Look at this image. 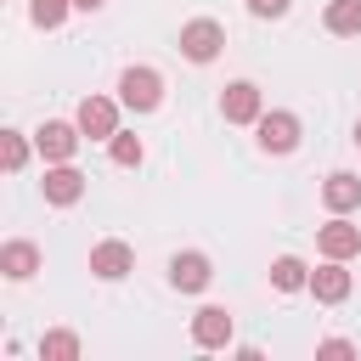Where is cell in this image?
I'll use <instances>...</instances> for the list:
<instances>
[{"instance_id":"8fae6325","label":"cell","mask_w":361,"mask_h":361,"mask_svg":"<svg viewBox=\"0 0 361 361\" xmlns=\"http://www.w3.org/2000/svg\"><path fill=\"white\" fill-rule=\"evenodd\" d=\"M316 248H322V259H350V254H361V226H350L344 214H333L316 231Z\"/></svg>"},{"instance_id":"4fadbf2b","label":"cell","mask_w":361,"mask_h":361,"mask_svg":"<svg viewBox=\"0 0 361 361\" xmlns=\"http://www.w3.org/2000/svg\"><path fill=\"white\" fill-rule=\"evenodd\" d=\"M322 203H327V214H350V209H361V175L333 169V175L322 180Z\"/></svg>"},{"instance_id":"ffe728a7","label":"cell","mask_w":361,"mask_h":361,"mask_svg":"<svg viewBox=\"0 0 361 361\" xmlns=\"http://www.w3.org/2000/svg\"><path fill=\"white\" fill-rule=\"evenodd\" d=\"M0 164H6L11 175L28 164V141H23V130H6V135H0Z\"/></svg>"},{"instance_id":"3957f363","label":"cell","mask_w":361,"mask_h":361,"mask_svg":"<svg viewBox=\"0 0 361 361\" xmlns=\"http://www.w3.org/2000/svg\"><path fill=\"white\" fill-rule=\"evenodd\" d=\"M79 141H85V130H79V124H62V118H45V124L34 130V147H39L45 164H73Z\"/></svg>"},{"instance_id":"e0dca14e","label":"cell","mask_w":361,"mask_h":361,"mask_svg":"<svg viewBox=\"0 0 361 361\" xmlns=\"http://www.w3.org/2000/svg\"><path fill=\"white\" fill-rule=\"evenodd\" d=\"M107 158H113L118 169H141V158H147V147H141V135H124V130H118V135L107 141Z\"/></svg>"},{"instance_id":"6da1fadb","label":"cell","mask_w":361,"mask_h":361,"mask_svg":"<svg viewBox=\"0 0 361 361\" xmlns=\"http://www.w3.org/2000/svg\"><path fill=\"white\" fill-rule=\"evenodd\" d=\"M118 102H124L130 113H152V107L164 102V73L147 68V62L124 68V73H118Z\"/></svg>"},{"instance_id":"603a6c76","label":"cell","mask_w":361,"mask_h":361,"mask_svg":"<svg viewBox=\"0 0 361 361\" xmlns=\"http://www.w3.org/2000/svg\"><path fill=\"white\" fill-rule=\"evenodd\" d=\"M107 0H73V11H102Z\"/></svg>"},{"instance_id":"d6986e66","label":"cell","mask_w":361,"mask_h":361,"mask_svg":"<svg viewBox=\"0 0 361 361\" xmlns=\"http://www.w3.org/2000/svg\"><path fill=\"white\" fill-rule=\"evenodd\" d=\"M73 11V0H28V17L34 28H62V17Z\"/></svg>"},{"instance_id":"7c38bea8","label":"cell","mask_w":361,"mask_h":361,"mask_svg":"<svg viewBox=\"0 0 361 361\" xmlns=\"http://www.w3.org/2000/svg\"><path fill=\"white\" fill-rule=\"evenodd\" d=\"M350 271H344V259H322L316 271H310V293L322 299V305H344L350 299Z\"/></svg>"},{"instance_id":"30bf717a","label":"cell","mask_w":361,"mask_h":361,"mask_svg":"<svg viewBox=\"0 0 361 361\" xmlns=\"http://www.w3.org/2000/svg\"><path fill=\"white\" fill-rule=\"evenodd\" d=\"M39 192H45V203H51V209H73V203L85 197V175H79L73 164H51V169H45V180H39Z\"/></svg>"},{"instance_id":"9c48e42d","label":"cell","mask_w":361,"mask_h":361,"mask_svg":"<svg viewBox=\"0 0 361 361\" xmlns=\"http://www.w3.org/2000/svg\"><path fill=\"white\" fill-rule=\"evenodd\" d=\"M209 282H214V265H209V254L186 248V254H175V259H169V288H175V293H203Z\"/></svg>"},{"instance_id":"ba28073f","label":"cell","mask_w":361,"mask_h":361,"mask_svg":"<svg viewBox=\"0 0 361 361\" xmlns=\"http://www.w3.org/2000/svg\"><path fill=\"white\" fill-rule=\"evenodd\" d=\"M130 271H135V248H130V243L107 237V243L90 248V276H102V282H124Z\"/></svg>"},{"instance_id":"5bb4252c","label":"cell","mask_w":361,"mask_h":361,"mask_svg":"<svg viewBox=\"0 0 361 361\" xmlns=\"http://www.w3.org/2000/svg\"><path fill=\"white\" fill-rule=\"evenodd\" d=\"M0 271H6V282H28V276L39 271V248L23 243V237L6 243V248H0Z\"/></svg>"},{"instance_id":"277c9868","label":"cell","mask_w":361,"mask_h":361,"mask_svg":"<svg viewBox=\"0 0 361 361\" xmlns=\"http://www.w3.org/2000/svg\"><path fill=\"white\" fill-rule=\"evenodd\" d=\"M220 113H226V124H259V113H265L259 85H254V79H231V85L220 90Z\"/></svg>"},{"instance_id":"ac0fdd59","label":"cell","mask_w":361,"mask_h":361,"mask_svg":"<svg viewBox=\"0 0 361 361\" xmlns=\"http://www.w3.org/2000/svg\"><path fill=\"white\" fill-rule=\"evenodd\" d=\"M39 355H45V361H79V338L56 327V333H45V338H39Z\"/></svg>"},{"instance_id":"7a4b0ae2","label":"cell","mask_w":361,"mask_h":361,"mask_svg":"<svg viewBox=\"0 0 361 361\" xmlns=\"http://www.w3.org/2000/svg\"><path fill=\"white\" fill-rule=\"evenodd\" d=\"M220 45H226V28H220L214 17H192V23L180 28V56H186V62H197V68H203V62H214V56H220Z\"/></svg>"},{"instance_id":"5b68a950","label":"cell","mask_w":361,"mask_h":361,"mask_svg":"<svg viewBox=\"0 0 361 361\" xmlns=\"http://www.w3.org/2000/svg\"><path fill=\"white\" fill-rule=\"evenodd\" d=\"M73 124H79L90 141H113V135H118V102H113V96H85L79 113H73Z\"/></svg>"},{"instance_id":"8992f818","label":"cell","mask_w":361,"mask_h":361,"mask_svg":"<svg viewBox=\"0 0 361 361\" xmlns=\"http://www.w3.org/2000/svg\"><path fill=\"white\" fill-rule=\"evenodd\" d=\"M254 141H259V152H276V158H282V152H293V147H299V118H293V113H282V107H276V113H259Z\"/></svg>"},{"instance_id":"2e32d148","label":"cell","mask_w":361,"mask_h":361,"mask_svg":"<svg viewBox=\"0 0 361 361\" xmlns=\"http://www.w3.org/2000/svg\"><path fill=\"white\" fill-rule=\"evenodd\" d=\"M271 288H276V293H299V288H310V265H305L299 254L271 259Z\"/></svg>"},{"instance_id":"44dd1931","label":"cell","mask_w":361,"mask_h":361,"mask_svg":"<svg viewBox=\"0 0 361 361\" xmlns=\"http://www.w3.org/2000/svg\"><path fill=\"white\" fill-rule=\"evenodd\" d=\"M288 6H293V0H248L254 17H288Z\"/></svg>"},{"instance_id":"9a60e30c","label":"cell","mask_w":361,"mask_h":361,"mask_svg":"<svg viewBox=\"0 0 361 361\" xmlns=\"http://www.w3.org/2000/svg\"><path fill=\"white\" fill-rule=\"evenodd\" d=\"M322 28L338 34V39H361V0H327Z\"/></svg>"},{"instance_id":"7402d4cb","label":"cell","mask_w":361,"mask_h":361,"mask_svg":"<svg viewBox=\"0 0 361 361\" xmlns=\"http://www.w3.org/2000/svg\"><path fill=\"white\" fill-rule=\"evenodd\" d=\"M316 355H338V361H344V355H355V344H350V338H322Z\"/></svg>"},{"instance_id":"52a82bcc","label":"cell","mask_w":361,"mask_h":361,"mask_svg":"<svg viewBox=\"0 0 361 361\" xmlns=\"http://www.w3.org/2000/svg\"><path fill=\"white\" fill-rule=\"evenodd\" d=\"M231 333H237V322H231L226 305H203V310L192 316V344H197V350H226Z\"/></svg>"},{"instance_id":"cb8c5ba5","label":"cell","mask_w":361,"mask_h":361,"mask_svg":"<svg viewBox=\"0 0 361 361\" xmlns=\"http://www.w3.org/2000/svg\"><path fill=\"white\" fill-rule=\"evenodd\" d=\"M355 147H361V124H355Z\"/></svg>"}]
</instances>
